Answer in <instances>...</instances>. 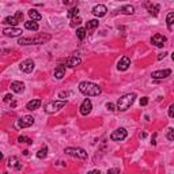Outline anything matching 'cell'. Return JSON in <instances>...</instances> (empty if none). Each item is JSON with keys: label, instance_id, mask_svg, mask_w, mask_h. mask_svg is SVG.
<instances>
[{"label": "cell", "instance_id": "6da1fadb", "mask_svg": "<svg viewBox=\"0 0 174 174\" xmlns=\"http://www.w3.org/2000/svg\"><path fill=\"white\" fill-rule=\"evenodd\" d=\"M79 91L82 94H85L86 97H97V95H99L102 92V89L98 85L91 83V82H80Z\"/></svg>", "mask_w": 174, "mask_h": 174}, {"label": "cell", "instance_id": "7a4b0ae2", "mask_svg": "<svg viewBox=\"0 0 174 174\" xmlns=\"http://www.w3.org/2000/svg\"><path fill=\"white\" fill-rule=\"evenodd\" d=\"M52 37L49 34H38L36 37H22L19 38V45H40V44H45L50 40Z\"/></svg>", "mask_w": 174, "mask_h": 174}, {"label": "cell", "instance_id": "3957f363", "mask_svg": "<svg viewBox=\"0 0 174 174\" xmlns=\"http://www.w3.org/2000/svg\"><path fill=\"white\" fill-rule=\"evenodd\" d=\"M136 99V94H125L123 95V97L120 98V99L117 101V110H120V112H125V110H128L130 106H132V103L135 102Z\"/></svg>", "mask_w": 174, "mask_h": 174}, {"label": "cell", "instance_id": "277c9868", "mask_svg": "<svg viewBox=\"0 0 174 174\" xmlns=\"http://www.w3.org/2000/svg\"><path fill=\"white\" fill-rule=\"evenodd\" d=\"M67 105V101H50L45 105V112L48 114H54L60 109H63Z\"/></svg>", "mask_w": 174, "mask_h": 174}, {"label": "cell", "instance_id": "5b68a950", "mask_svg": "<svg viewBox=\"0 0 174 174\" xmlns=\"http://www.w3.org/2000/svg\"><path fill=\"white\" fill-rule=\"evenodd\" d=\"M64 152L67 154V155H69V156H76V158L82 159V161L87 159L86 150L80 148V147H67V148L64 150Z\"/></svg>", "mask_w": 174, "mask_h": 174}, {"label": "cell", "instance_id": "8992f818", "mask_svg": "<svg viewBox=\"0 0 174 174\" xmlns=\"http://www.w3.org/2000/svg\"><path fill=\"white\" fill-rule=\"evenodd\" d=\"M127 135H128V132H127L125 128H118L116 130H113L112 135H110V140L113 141H123L124 139L127 137Z\"/></svg>", "mask_w": 174, "mask_h": 174}, {"label": "cell", "instance_id": "52a82bcc", "mask_svg": "<svg viewBox=\"0 0 174 174\" xmlns=\"http://www.w3.org/2000/svg\"><path fill=\"white\" fill-rule=\"evenodd\" d=\"M33 124H34L33 116H22L18 120L16 125H18V128H29V127H31Z\"/></svg>", "mask_w": 174, "mask_h": 174}, {"label": "cell", "instance_id": "ba28073f", "mask_svg": "<svg viewBox=\"0 0 174 174\" xmlns=\"http://www.w3.org/2000/svg\"><path fill=\"white\" fill-rule=\"evenodd\" d=\"M19 68H21L22 72H26V74H30L34 69V61L31 59H26L19 64Z\"/></svg>", "mask_w": 174, "mask_h": 174}, {"label": "cell", "instance_id": "9c48e42d", "mask_svg": "<svg viewBox=\"0 0 174 174\" xmlns=\"http://www.w3.org/2000/svg\"><path fill=\"white\" fill-rule=\"evenodd\" d=\"M167 38L165 36H162V34H155V36H152L151 38V44L155 46H158V48H163V45L166 44Z\"/></svg>", "mask_w": 174, "mask_h": 174}, {"label": "cell", "instance_id": "30bf717a", "mask_svg": "<svg viewBox=\"0 0 174 174\" xmlns=\"http://www.w3.org/2000/svg\"><path fill=\"white\" fill-rule=\"evenodd\" d=\"M91 109H92V103H91V101L89 99V98H86L85 101L82 102V105H80V114L82 116H87V114H90V112H91Z\"/></svg>", "mask_w": 174, "mask_h": 174}, {"label": "cell", "instance_id": "8fae6325", "mask_svg": "<svg viewBox=\"0 0 174 174\" xmlns=\"http://www.w3.org/2000/svg\"><path fill=\"white\" fill-rule=\"evenodd\" d=\"M172 75V69H162V71H155L151 74L152 79H166Z\"/></svg>", "mask_w": 174, "mask_h": 174}, {"label": "cell", "instance_id": "7c38bea8", "mask_svg": "<svg viewBox=\"0 0 174 174\" xmlns=\"http://www.w3.org/2000/svg\"><path fill=\"white\" fill-rule=\"evenodd\" d=\"M3 34L5 37H19L22 34V30L18 27H5L3 30Z\"/></svg>", "mask_w": 174, "mask_h": 174}, {"label": "cell", "instance_id": "4fadbf2b", "mask_svg": "<svg viewBox=\"0 0 174 174\" xmlns=\"http://www.w3.org/2000/svg\"><path fill=\"white\" fill-rule=\"evenodd\" d=\"M7 166L11 167V169H15V170H21L22 169V163L19 162V159L16 156H10L7 161Z\"/></svg>", "mask_w": 174, "mask_h": 174}, {"label": "cell", "instance_id": "5bb4252c", "mask_svg": "<svg viewBox=\"0 0 174 174\" xmlns=\"http://www.w3.org/2000/svg\"><path fill=\"white\" fill-rule=\"evenodd\" d=\"M129 65H130V59L128 56H123L120 59V61L117 63V68L120 71H127L129 68Z\"/></svg>", "mask_w": 174, "mask_h": 174}, {"label": "cell", "instance_id": "9a60e30c", "mask_svg": "<svg viewBox=\"0 0 174 174\" xmlns=\"http://www.w3.org/2000/svg\"><path fill=\"white\" fill-rule=\"evenodd\" d=\"M106 12H108V8H106V5H103V4H98L92 8V14H94L95 16H98V18L106 15Z\"/></svg>", "mask_w": 174, "mask_h": 174}, {"label": "cell", "instance_id": "2e32d148", "mask_svg": "<svg viewBox=\"0 0 174 174\" xmlns=\"http://www.w3.org/2000/svg\"><path fill=\"white\" fill-rule=\"evenodd\" d=\"M80 63H82V60H80L79 57H76V56L68 57V59L65 60V65H67V67H69V68H74V67L80 65Z\"/></svg>", "mask_w": 174, "mask_h": 174}, {"label": "cell", "instance_id": "e0dca14e", "mask_svg": "<svg viewBox=\"0 0 174 174\" xmlns=\"http://www.w3.org/2000/svg\"><path fill=\"white\" fill-rule=\"evenodd\" d=\"M10 87L14 92H16V94H21V92L25 91V85H23L22 82H12Z\"/></svg>", "mask_w": 174, "mask_h": 174}, {"label": "cell", "instance_id": "ac0fdd59", "mask_svg": "<svg viewBox=\"0 0 174 174\" xmlns=\"http://www.w3.org/2000/svg\"><path fill=\"white\" fill-rule=\"evenodd\" d=\"M64 76H65V65L59 64L54 69V78L56 79H63Z\"/></svg>", "mask_w": 174, "mask_h": 174}, {"label": "cell", "instance_id": "d6986e66", "mask_svg": "<svg viewBox=\"0 0 174 174\" xmlns=\"http://www.w3.org/2000/svg\"><path fill=\"white\" fill-rule=\"evenodd\" d=\"M40 105H41V99H33V101H30V102H27L26 109L27 110H37L40 108Z\"/></svg>", "mask_w": 174, "mask_h": 174}, {"label": "cell", "instance_id": "ffe728a7", "mask_svg": "<svg viewBox=\"0 0 174 174\" xmlns=\"http://www.w3.org/2000/svg\"><path fill=\"white\" fill-rule=\"evenodd\" d=\"M147 8H148V12L151 14V15H154V16H156L158 15V12H159V5L158 4H152V3H147Z\"/></svg>", "mask_w": 174, "mask_h": 174}, {"label": "cell", "instance_id": "44dd1931", "mask_svg": "<svg viewBox=\"0 0 174 174\" xmlns=\"http://www.w3.org/2000/svg\"><path fill=\"white\" fill-rule=\"evenodd\" d=\"M120 11L124 14V15H132V14L135 12V7L130 5V4H127V5H123Z\"/></svg>", "mask_w": 174, "mask_h": 174}, {"label": "cell", "instance_id": "7402d4cb", "mask_svg": "<svg viewBox=\"0 0 174 174\" xmlns=\"http://www.w3.org/2000/svg\"><path fill=\"white\" fill-rule=\"evenodd\" d=\"M3 23H4V25H8L10 27H15L16 23H18V21L15 19V16H5L4 21H3Z\"/></svg>", "mask_w": 174, "mask_h": 174}, {"label": "cell", "instance_id": "603a6c76", "mask_svg": "<svg viewBox=\"0 0 174 174\" xmlns=\"http://www.w3.org/2000/svg\"><path fill=\"white\" fill-rule=\"evenodd\" d=\"M25 27L27 29V30L37 31V30H38V23L33 22V21H27V22H25Z\"/></svg>", "mask_w": 174, "mask_h": 174}, {"label": "cell", "instance_id": "cb8c5ba5", "mask_svg": "<svg viewBox=\"0 0 174 174\" xmlns=\"http://www.w3.org/2000/svg\"><path fill=\"white\" fill-rule=\"evenodd\" d=\"M29 16H30V21H33V22H37V21H40V19L42 18L41 14L37 12L36 10H30V11H29Z\"/></svg>", "mask_w": 174, "mask_h": 174}, {"label": "cell", "instance_id": "d4e9b609", "mask_svg": "<svg viewBox=\"0 0 174 174\" xmlns=\"http://www.w3.org/2000/svg\"><path fill=\"white\" fill-rule=\"evenodd\" d=\"M99 26V22H98V19H91V21H89L87 22V25H86V31L87 30H92V29H95V27H98Z\"/></svg>", "mask_w": 174, "mask_h": 174}, {"label": "cell", "instance_id": "484cf974", "mask_svg": "<svg viewBox=\"0 0 174 174\" xmlns=\"http://www.w3.org/2000/svg\"><path fill=\"white\" fill-rule=\"evenodd\" d=\"M166 23H167V29L172 31L173 30V23H174V12H169V14H167Z\"/></svg>", "mask_w": 174, "mask_h": 174}, {"label": "cell", "instance_id": "4316f807", "mask_svg": "<svg viewBox=\"0 0 174 174\" xmlns=\"http://www.w3.org/2000/svg\"><path fill=\"white\" fill-rule=\"evenodd\" d=\"M76 36H78V38H79V40H85V38H86V36H87L86 29H85V27H79V29H76Z\"/></svg>", "mask_w": 174, "mask_h": 174}, {"label": "cell", "instance_id": "83f0119b", "mask_svg": "<svg viewBox=\"0 0 174 174\" xmlns=\"http://www.w3.org/2000/svg\"><path fill=\"white\" fill-rule=\"evenodd\" d=\"M48 155V147L46 146H44L41 150H40L38 152H37V158H40V159H44L45 156Z\"/></svg>", "mask_w": 174, "mask_h": 174}, {"label": "cell", "instance_id": "f1b7e54d", "mask_svg": "<svg viewBox=\"0 0 174 174\" xmlns=\"http://www.w3.org/2000/svg\"><path fill=\"white\" fill-rule=\"evenodd\" d=\"M78 14H79V8H78V7H72L71 10L68 11L67 15H68V18H75V16H78Z\"/></svg>", "mask_w": 174, "mask_h": 174}, {"label": "cell", "instance_id": "f546056e", "mask_svg": "<svg viewBox=\"0 0 174 174\" xmlns=\"http://www.w3.org/2000/svg\"><path fill=\"white\" fill-rule=\"evenodd\" d=\"M80 23H82V18L75 16V18H72V21H71V27H76V26H79Z\"/></svg>", "mask_w": 174, "mask_h": 174}, {"label": "cell", "instance_id": "4dcf8cb0", "mask_svg": "<svg viewBox=\"0 0 174 174\" xmlns=\"http://www.w3.org/2000/svg\"><path fill=\"white\" fill-rule=\"evenodd\" d=\"M18 141L19 143H27V144H33V140L29 137H26V136H19L18 137Z\"/></svg>", "mask_w": 174, "mask_h": 174}, {"label": "cell", "instance_id": "1f68e13d", "mask_svg": "<svg viewBox=\"0 0 174 174\" xmlns=\"http://www.w3.org/2000/svg\"><path fill=\"white\" fill-rule=\"evenodd\" d=\"M166 137H167V140H170V141L174 140V129H173V128H169V129H167Z\"/></svg>", "mask_w": 174, "mask_h": 174}, {"label": "cell", "instance_id": "d6a6232c", "mask_svg": "<svg viewBox=\"0 0 174 174\" xmlns=\"http://www.w3.org/2000/svg\"><path fill=\"white\" fill-rule=\"evenodd\" d=\"M15 19L18 21V23L23 21V12H22V11H16V14H15Z\"/></svg>", "mask_w": 174, "mask_h": 174}, {"label": "cell", "instance_id": "836d02e7", "mask_svg": "<svg viewBox=\"0 0 174 174\" xmlns=\"http://www.w3.org/2000/svg\"><path fill=\"white\" fill-rule=\"evenodd\" d=\"M69 94H71V92H69V91H61V92H60V94H59V97L61 98V101H64L67 97H69Z\"/></svg>", "mask_w": 174, "mask_h": 174}, {"label": "cell", "instance_id": "e575fe53", "mask_svg": "<svg viewBox=\"0 0 174 174\" xmlns=\"http://www.w3.org/2000/svg\"><path fill=\"white\" fill-rule=\"evenodd\" d=\"M12 101H14V97H12L11 94H5V95H4V102H7V103L10 102V103H11Z\"/></svg>", "mask_w": 174, "mask_h": 174}, {"label": "cell", "instance_id": "d590c367", "mask_svg": "<svg viewBox=\"0 0 174 174\" xmlns=\"http://www.w3.org/2000/svg\"><path fill=\"white\" fill-rule=\"evenodd\" d=\"M147 103H148V98H147V97L140 98V106H146Z\"/></svg>", "mask_w": 174, "mask_h": 174}, {"label": "cell", "instance_id": "8d00e7d4", "mask_svg": "<svg viewBox=\"0 0 174 174\" xmlns=\"http://www.w3.org/2000/svg\"><path fill=\"white\" fill-rule=\"evenodd\" d=\"M169 117H170V118L174 117V105H173V103L169 106Z\"/></svg>", "mask_w": 174, "mask_h": 174}, {"label": "cell", "instance_id": "74e56055", "mask_svg": "<svg viewBox=\"0 0 174 174\" xmlns=\"http://www.w3.org/2000/svg\"><path fill=\"white\" fill-rule=\"evenodd\" d=\"M108 174H120V169H117V167H114V169H109Z\"/></svg>", "mask_w": 174, "mask_h": 174}, {"label": "cell", "instance_id": "f35d334b", "mask_svg": "<svg viewBox=\"0 0 174 174\" xmlns=\"http://www.w3.org/2000/svg\"><path fill=\"white\" fill-rule=\"evenodd\" d=\"M106 109L110 110V112H113V110H116V106L113 105L112 102H108V103H106Z\"/></svg>", "mask_w": 174, "mask_h": 174}, {"label": "cell", "instance_id": "ab89813d", "mask_svg": "<svg viewBox=\"0 0 174 174\" xmlns=\"http://www.w3.org/2000/svg\"><path fill=\"white\" fill-rule=\"evenodd\" d=\"M166 54H167V52H163V53H161L158 56V60H162V59H165V57H166Z\"/></svg>", "mask_w": 174, "mask_h": 174}, {"label": "cell", "instance_id": "60d3db41", "mask_svg": "<svg viewBox=\"0 0 174 174\" xmlns=\"http://www.w3.org/2000/svg\"><path fill=\"white\" fill-rule=\"evenodd\" d=\"M87 174H101L99 170H91V172H89Z\"/></svg>", "mask_w": 174, "mask_h": 174}, {"label": "cell", "instance_id": "b9f144b4", "mask_svg": "<svg viewBox=\"0 0 174 174\" xmlns=\"http://www.w3.org/2000/svg\"><path fill=\"white\" fill-rule=\"evenodd\" d=\"M155 139H156V133H154V136H152V141H151V143H152V146H155V144H156Z\"/></svg>", "mask_w": 174, "mask_h": 174}, {"label": "cell", "instance_id": "7bdbcfd3", "mask_svg": "<svg viewBox=\"0 0 174 174\" xmlns=\"http://www.w3.org/2000/svg\"><path fill=\"white\" fill-rule=\"evenodd\" d=\"M139 136H140L141 139H144V137H146V136H147V133H146V132H141V133H140V135H139Z\"/></svg>", "mask_w": 174, "mask_h": 174}, {"label": "cell", "instance_id": "ee69618b", "mask_svg": "<svg viewBox=\"0 0 174 174\" xmlns=\"http://www.w3.org/2000/svg\"><path fill=\"white\" fill-rule=\"evenodd\" d=\"M15 106H16V102L15 101H12V102H11V108H15Z\"/></svg>", "mask_w": 174, "mask_h": 174}, {"label": "cell", "instance_id": "f6af8a7d", "mask_svg": "<svg viewBox=\"0 0 174 174\" xmlns=\"http://www.w3.org/2000/svg\"><path fill=\"white\" fill-rule=\"evenodd\" d=\"M2 159H3V154L0 152V161H2Z\"/></svg>", "mask_w": 174, "mask_h": 174}, {"label": "cell", "instance_id": "bcb514c9", "mask_svg": "<svg viewBox=\"0 0 174 174\" xmlns=\"http://www.w3.org/2000/svg\"><path fill=\"white\" fill-rule=\"evenodd\" d=\"M3 174H8V173H3Z\"/></svg>", "mask_w": 174, "mask_h": 174}]
</instances>
